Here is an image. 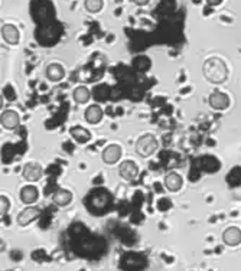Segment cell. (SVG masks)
Listing matches in <instances>:
<instances>
[{"label": "cell", "mask_w": 241, "mask_h": 271, "mask_svg": "<svg viewBox=\"0 0 241 271\" xmlns=\"http://www.w3.org/2000/svg\"><path fill=\"white\" fill-rule=\"evenodd\" d=\"M202 74L211 84H223L228 78V68L220 58H208L202 65Z\"/></svg>", "instance_id": "obj_1"}, {"label": "cell", "mask_w": 241, "mask_h": 271, "mask_svg": "<svg viewBox=\"0 0 241 271\" xmlns=\"http://www.w3.org/2000/svg\"><path fill=\"white\" fill-rule=\"evenodd\" d=\"M159 147L158 139L153 134H143L136 141V153L141 157L152 156Z\"/></svg>", "instance_id": "obj_2"}, {"label": "cell", "mask_w": 241, "mask_h": 271, "mask_svg": "<svg viewBox=\"0 0 241 271\" xmlns=\"http://www.w3.org/2000/svg\"><path fill=\"white\" fill-rule=\"evenodd\" d=\"M39 216H41V209H39V208H36V206H28L20 214L17 215L16 222L17 225H20V227H26V225H29L31 222H34L35 219H38Z\"/></svg>", "instance_id": "obj_3"}, {"label": "cell", "mask_w": 241, "mask_h": 271, "mask_svg": "<svg viewBox=\"0 0 241 271\" xmlns=\"http://www.w3.org/2000/svg\"><path fill=\"white\" fill-rule=\"evenodd\" d=\"M118 175L127 182L134 181L139 175V167L137 164L132 162V160H125L122 162L120 166H118Z\"/></svg>", "instance_id": "obj_4"}, {"label": "cell", "mask_w": 241, "mask_h": 271, "mask_svg": "<svg viewBox=\"0 0 241 271\" xmlns=\"http://www.w3.org/2000/svg\"><path fill=\"white\" fill-rule=\"evenodd\" d=\"M0 123H2V127L6 130H15L20 124V115L17 114V111L15 110H6L0 115Z\"/></svg>", "instance_id": "obj_5"}, {"label": "cell", "mask_w": 241, "mask_h": 271, "mask_svg": "<svg viewBox=\"0 0 241 271\" xmlns=\"http://www.w3.org/2000/svg\"><path fill=\"white\" fill-rule=\"evenodd\" d=\"M123 155V150L118 144H110L107 147L103 150L101 157H103V162L107 164H114L120 160V157Z\"/></svg>", "instance_id": "obj_6"}, {"label": "cell", "mask_w": 241, "mask_h": 271, "mask_svg": "<svg viewBox=\"0 0 241 271\" xmlns=\"http://www.w3.org/2000/svg\"><path fill=\"white\" fill-rule=\"evenodd\" d=\"M22 176H23V179L28 182L39 181L42 178L41 164L34 163V162L26 163L25 166H23V169H22Z\"/></svg>", "instance_id": "obj_7"}, {"label": "cell", "mask_w": 241, "mask_h": 271, "mask_svg": "<svg viewBox=\"0 0 241 271\" xmlns=\"http://www.w3.org/2000/svg\"><path fill=\"white\" fill-rule=\"evenodd\" d=\"M209 106L214 110H225L230 106V98L227 94L221 92V91H214L209 95Z\"/></svg>", "instance_id": "obj_8"}, {"label": "cell", "mask_w": 241, "mask_h": 271, "mask_svg": "<svg viewBox=\"0 0 241 271\" xmlns=\"http://www.w3.org/2000/svg\"><path fill=\"white\" fill-rule=\"evenodd\" d=\"M2 38L9 45H17L20 39V33L17 31L16 26L8 23V25L2 26Z\"/></svg>", "instance_id": "obj_9"}, {"label": "cell", "mask_w": 241, "mask_h": 271, "mask_svg": "<svg viewBox=\"0 0 241 271\" xmlns=\"http://www.w3.org/2000/svg\"><path fill=\"white\" fill-rule=\"evenodd\" d=\"M223 242L228 247H235L241 242V231L237 227H230L223 232Z\"/></svg>", "instance_id": "obj_10"}, {"label": "cell", "mask_w": 241, "mask_h": 271, "mask_svg": "<svg viewBox=\"0 0 241 271\" xmlns=\"http://www.w3.org/2000/svg\"><path fill=\"white\" fill-rule=\"evenodd\" d=\"M163 185H165V188H166L167 190L176 192V190H179L182 188L183 185L182 176L176 172L167 173L166 176H165V179H163Z\"/></svg>", "instance_id": "obj_11"}, {"label": "cell", "mask_w": 241, "mask_h": 271, "mask_svg": "<svg viewBox=\"0 0 241 271\" xmlns=\"http://www.w3.org/2000/svg\"><path fill=\"white\" fill-rule=\"evenodd\" d=\"M84 118L90 124L100 123L101 118H103V110L99 104H91L84 111Z\"/></svg>", "instance_id": "obj_12"}, {"label": "cell", "mask_w": 241, "mask_h": 271, "mask_svg": "<svg viewBox=\"0 0 241 271\" xmlns=\"http://www.w3.org/2000/svg\"><path fill=\"white\" fill-rule=\"evenodd\" d=\"M38 196H39V192H38V188L34 185H26L20 190V201L26 205H31V204L36 202Z\"/></svg>", "instance_id": "obj_13"}, {"label": "cell", "mask_w": 241, "mask_h": 271, "mask_svg": "<svg viewBox=\"0 0 241 271\" xmlns=\"http://www.w3.org/2000/svg\"><path fill=\"white\" fill-rule=\"evenodd\" d=\"M45 74H46V78L50 81L58 82L65 77V69L62 68V65H59V64H50Z\"/></svg>", "instance_id": "obj_14"}, {"label": "cell", "mask_w": 241, "mask_h": 271, "mask_svg": "<svg viewBox=\"0 0 241 271\" xmlns=\"http://www.w3.org/2000/svg\"><path fill=\"white\" fill-rule=\"evenodd\" d=\"M52 201H54V204L57 206L64 208V206H67L71 204V201H73V193L67 189H58L55 193H54Z\"/></svg>", "instance_id": "obj_15"}, {"label": "cell", "mask_w": 241, "mask_h": 271, "mask_svg": "<svg viewBox=\"0 0 241 271\" xmlns=\"http://www.w3.org/2000/svg\"><path fill=\"white\" fill-rule=\"evenodd\" d=\"M69 134H71V137H73L75 141H78V143H87V141H90V139H91V133L88 132L87 129L81 127V126H74V127H71V129H69Z\"/></svg>", "instance_id": "obj_16"}, {"label": "cell", "mask_w": 241, "mask_h": 271, "mask_svg": "<svg viewBox=\"0 0 241 271\" xmlns=\"http://www.w3.org/2000/svg\"><path fill=\"white\" fill-rule=\"evenodd\" d=\"M90 97H91V91L85 85L77 87L73 92V98L78 104H87V101H90Z\"/></svg>", "instance_id": "obj_17"}, {"label": "cell", "mask_w": 241, "mask_h": 271, "mask_svg": "<svg viewBox=\"0 0 241 271\" xmlns=\"http://www.w3.org/2000/svg\"><path fill=\"white\" fill-rule=\"evenodd\" d=\"M202 166L207 172H216L220 169V163L215 160V157L205 156L202 160Z\"/></svg>", "instance_id": "obj_18"}, {"label": "cell", "mask_w": 241, "mask_h": 271, "mask_svg": "<svg viewBox=\"0 0 241 271\" xmlns=\"http://www.w3.org/2000/svg\"><path fill=\"white\" fill-rule=\"evenodd\" d=\"M84 8L88 10L90 13H97L103 9V0H85L84 2Z\"/></svg>", "instance_id": "obj_19"}, {"label": "cell", "mask_w": 241, "mask_h": 271, "mask_svg": "<svg viewBox=\"0 0 241 271\" xmlns=\"http://www.w3.org/2000/svg\"><path fill=\"white\" fill-rule=\"evenodd\" d=\"M108 95H110V90H108L107 85H99V87H95V90H94V97L97 101H106L108 98Z\"/></svg>", "instance_id": "obj_20"}, {"label": "cell", "mask_w": 241, "mask_h": 271, "mask_svg": "<svg viewBox=\"0 0 241 271\" xmlns=\"http://www.w3.org/2000/svg\"><path fill=\"white\" fill-rule=\"evenodd\" d=\"M133 65L137 71H148L150 68V59L146 57H137L133 61Z\"/></svg>", "instance_id": "obj_21"}, {"label": "cell", "mask_w": 241, "mask_h": 271, "mask_svg": "<svg viewBox=\"0 0 241 271\" xmlns=\"http://www.w3.org/2000/svg\"><path fill=\"white\" fill-rule=\"evenodd\" d=\"M9 211V199L6 196H0V216L3 218Z\"/></svg>", "instance_id": "obj_22"}, {"label": "cell", "mask_w": 241, "mask_h": 271, "mask_svg": "<svg viewBox=\"0 0 241 271\" xmlns=\"http://www.w3.org/2000/svg\"><path fill=\"white\" fill-rule=\"evenodd\" d=\"M207 3L209 6H218V5L223 3V0H207Z\"/></svg>", "instance_id": "obj_23"}, {"label": "cell", "mask_w": 241, "mask_h": 271, "mask_svg": "<svg viewBox=\"0 0 241 271\" xmlns=\"http://www.w3.org/2000/svg\"><path fill=\"white\" fill-rule=\"evenodd\" d=\"M133 3H136L137 6H144V5H148L149 3V0H132Z\"/></svg>", "instance_id": "obj_24"}]
</instances>
